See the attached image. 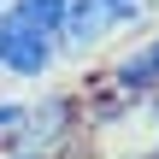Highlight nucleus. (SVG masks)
<instances>
[{
  "instance_id": "1",
  "label": "nucleus",
  "mask_w": 159,
  "mask_h": 159,
  "mask_svg": "<svg viewBox=\"0 0 159 159\" xmlns=\"http://www.w3.org/2000/svg\"><path fill=\"white\" fill-rule=\"evenodd\" d=\"M59 71V30L35 18L24 0L0 12V77L12 83H47Z\"/></svg>"
},
{
  "instance_id": "2",
  "label": "nucleus",
  "mask_w": 159,
  "mask_h": 159,
  "mask_svg": "<svg viewBox=\"0 0 159 159\" xmlns=\"http://www.w3.org/2000/svg\"><path fill=\"white\" fill-rule=\"evenodd\" d=\"M89 142V124H83V100L77 94H41L30 100V118H24V136L12 153L24 159H65V148Z\"/></svg>"
},
{
  "instance_id": "3",
  "label": "nucleus",
  "mask_w": 159,
  "mask_h": 159,
  "mask_svg": "<svg viewBox=\"0 0 159 159\" xmlns=\"http://www.w3.org/2000/svg\"><path fill=\"white\" fill-rule=\"evenodd\" d=\"M100 83H106L118 100H130V106L153 100L159 94V30L142 35V41H130L124 53H112V59L100 65Z\"/></svg>"
},
{
  "instance_id": "4",
  "label": "nucleus",
  "mask_w": 159,
  "mask_h": 159,
  "mask_svg": "<svg viewBox=\"0 0 159 159\" xmlns=\"http://www.w3.org/2000/svg\"><path fill=\"white\" fill-rule=\"evenodd\" d=\"M106 41H112V24L100 18V6L94 0H71L65 18H59V65H77L89 53H100Z\"/></svg>"
},
{
  "instance_id": "5",
  "label": "nucleus",
  "mask_w": 159,
  "mask_h": 159,
  "mask_svg": "<svg viewBox=\"0 0 159 159\" xmlns=\"http://www.w3.org/2000/svg\"><path fill=\"white\" fill-rule=\"evenodd\" d=\"M94 6H100V18H106L112 30H130L136 41L153 35V12H148V0H94Z\"/></svg>"
},
{
  "instance_id": "6",
  "label": "nucleus",
  "mask_w": 159,
  "mask_h": 159,
  "mask_svg": "<svg viewBox=\"0 0 159 159\" xmlns=\"http://www.w3.org/2000/svg\"><path fill=\"white\" fill-rule=\"evenodd\" d=\"M24 6H30L35 18H47V24L59 30V18H65V6H71V0H24Z\"/></svg>"
},
{
  "instance_id": "7",
  "label": "nucleus",
  "mask_w": 159,
  "mask_h": 159,
  "mask_svg": "<svg viewBox=\"0 0 159 159\" xmlns=\"http://www.w3.org/2000/svg\"><path fill=\"white\" fill-rule=\"evenodd\" d=\"M136 118H142L148 130H159V94H153V100H142V106H136Z\"/></svg>"
},
{
  "instance_id": "8",
  "label": "nucleus",
  "mask_w": 159,
  "mask_h": 159,
  "mask_svg": "<svg viewBox=\"0 0 159 159\" xmlns=\"http://www.w3.org/2000/svg\"><path fill=\"white\" fill-rule=\"evenodd\" d=\"M6 6H12V0H0V12H6Z\"/></svg>"
}]
</instances>
